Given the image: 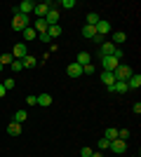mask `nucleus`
<instances>
[{
    "label": "nucleus",
    "mask_w": 141,
    "mask_h": 157,
    "mask_svg": "<svg viewBox=\"0 0 141 157\" xmlns=\"http://www.w3.org/2000/svg\"><path fill=\"white\" fill-rule=\"evenodd\" d=\"M31 26V19H28V14H19V10H14V17H12V28L14 31H26Z\"/></svg>",
    "instance_id": "1"
},
{
    "label": "nucleus",
    "mask_w": 141,
    "mask_h": 157,
    "mask_svg": "<svg viewBox=\"0 0 141 157\" xmlns=\"http://www.w3.org/2000/svg\"><path fill=\"white\" fill-rule=\"evenodd\" d=\"M132 68H129V66H125V63H120L118 66V68H115L113 71V75H115V82H127L129 78H132Z\"/></svg>",
    "instance_id": "2"
},
{
    "label": "nucleus",
    "mask_w": 141,
    "mask_h": 157,
    "mask_svg": "<svg viewBox=\"0 0 141 157\" xmlns=\"http://www.w3.org/2000/svg\"><path fill=\"white\" fill-rule=\"evenodd\" d=\"M14 56V59H19V61H24L28 56V45H24V42H17V45L12 47V52H10Z\"/></svg>",
    "instance_id": "3"
},
{
    "label": "nucleus",
    "mask_w": 141,
    "mask_h": 157,
    "mask_svg": "<svg viewBox=\"0 0 141 157\" xmlns=\"http://www.w3.org/2000/svg\"><path fill=\"white\" fill-rule=\"evenodd\" d=\"M99 61H101V66H104V71H108V73H113L115 68L120 66L115 56H99Z\"/></svg>",
    "instance_id": "4"
},
{
    "label": "nucleus",
    "mask_w": 141,
    "mask_h": 157,
    "mask_svg": "<svg viewBox=\"0 0 141 157\" xmlns=\"http://www.w3.org/2000/svg\"><path fill=\"white\" fill-rule=\"evenodd\" d=\"M108 148H111V152H113V155H122V152L127 150V141L115 138V141H111V145H108Z\"/></svg>",
    "instance_id": "5"
},
{
    "label": "nucleus",
    "mask_w": 141,
    "mask_h": 157,
    "mask_svg": "<svg viewBox=\"0 0 141 157\" xmlns=\"http://www.w3.org/2000/svg\"><path fill=\"white\" fill-rule=\"evenodd\" d=\"M49 10H52V5H49V2H38V5L33 7V14L38 17V19H45V14L49 12Z\"/></svg>",
    "instance_id": "6"
},
{
    "label": "nucleus",
    "mask_w": 141,
    "mask_h": 157,
    "mask_svg": "<svg viewBox=\"0 0 141 157\" xmlns=\"http://www.w3.org/2000/svg\"><path fill=\"white\" fill-rule=\"evenodd\" d=\"M94 28H96V35H101V38L113 31V28H111V21H106V19H99V24H96Z\"/></svg>",
    "instance_id": "7"
},
{
    "label": "nucleus",
    "mask_w": 141,
    "mask_h": 157,
    "mask_svg": "<svg viewBox=\"0 0 141 157\" xmlns=\"http://www.w3.org/2000/svg\"><path fill=\"white\" fill-rule=\"evenodd\" d=\"M66 75H68V78H80V75H82V66L80 63H68Z\"/></svg>",
    "instance_id": "8"
},
{
    "label": "nucleus",
    "mask_w": 141,
    "mask_h": 157,
    "mask_svg": "<svg viewBox=\"0 0 141 157\" xmlns=\"http://www.w3.org/2000/svg\"><path fill=\"white\" fill-rule=\"evenodd\" d=\"M45 21H47V26H59V12H57V10H49V12L45 14Z\"/></svg>",
    "instance_id": "9"
},
{
    "label": "nucleus",
    "mask_w": 141,
    "mask_h": 157,
    "mask_svg": "<svg viewBox=\"0 0 141 157\" xmlns=\"http://www.w3.org/2000/svg\"><path fill=\"white\" fill-rule=\"evenodd\" d=\"M127 82H115L113 87H108V94H127Z\"/></svg>",
    "instance_id": "10"
},
{
    "label": "nucleus",
    "mask_w": 141,
    "mask_h": 157,
    "mask_svg": "<svg viewBox=\"0 0 141 157\" xmlns=\"http://www.w3.org/2000/svg\"><path fill=\"white\" fill-rule=\"evenodd\" d=\"M141 87V75L139 73H132V78L127 80V89H139Z\"/></svg>",
    "instance_id": "11"
},
{
    "label": "nucleus",
    "mask_w": 141,
    "mask_h": 157,
    "mask_svg": "<svg viewBox=\"0 0 141 157\" xmlns=\"http://www.w3.org/2000/svg\"><path fill=\"white\" fill-rule=\"evenodd\" d=\"M101 82H104L106 89H108V87L115 85V75H113V73H108V71H104V73H101Z\"/></svg>",
    "instance_id": "12"
},
{
    "label": "nucleus",
    "mask_w": 141,
    "mask_h": 157,
    "mask_svg": "<svg viewBox=\"0 0 141 157\" xmlns=\"http://www.w3.org/2000/svg\"><path fill=\"white\" fill-rule=\"evenodd\" d=\"M33 7H35L33 0H24V2L19 5V14H31V12H33Z\"/></svg>",
    "instance_id": "13"
},
{
    "label": "nucleus",
    "mask_w": 141,
    "mask_h": 157,
    "mask_svg": "<svg viewBox=\"0 0 141 157\" xmlns=\"http://www.w3.org/2000/svg\"><path fill=\"white\" fill-rule=\"evenodd\" d=\"M125 40H127V33H122V31H113V38H111V42H113L115 47L122 45Z\"/></svg>",
    "instance_id": "14"
},
{
    "label": "nucleus",
    "mask_w": 141,
    "mask_h": 157,
    "mask_svg": "<svg viewBox=\"0 0 141 157\" xmlns=\"http://www.w3.org/2000/svg\"><path fill=\"white\" fill-rule=\"evenodd\" d=\"M82 38H87V40H94V38H96V28H94V26H87V24H85V26H82Z\"/></svg>",
    "instance_id": "15"
},
{
    "label": "nucleus",
    "mask_w": 141,
    "mask_h": 157,
    "mask_svg": "<svg viewBox=\"0 0 141 157\" xmlns=\"http://www.w3.org/2000/svg\"><path fill=\"white\" fill-rule=\"evenodd\" d=\"M7 134H10V136H19L21 134V124L19 122H10V124H7Z\"/></svg>",
    "instance_id": "16"
},
{
    "label": "nucleus",
    "mask_w": 141,
    "mask_h": 157,
    "mask_svg": "<svg viewBox=\"0 0 141 157\" xmlns=\"http://www.w3.org/2000/svg\"><path fill=\"white\" fill-rule=\"evenodd\" d=\"M35 98H38V105H42V108L52 105V96L49 94H40V96H35Z\"/></svg>",
    "instance_id": "17"
},
{
    "label": "nucleus",
    "mask_w": 141,
    "mask_h": 157,
    "mask_svg": "<svg viewBox=\"0 0 141 157\" xmlns=\"http://www.w3.org/2000/svg\"><path fill=\"white\" fill-rule=\"evenodd\" d=\"M21 33H24V40H26V42H33V40L38 38V33H35V31H33L31 26H28L26 31H21Z\"/></svg>",
    "instance_id": "18"
},
{
    "label": "nucleus",
    "mask_w": 141,
    "mask_h": 157,
    "mask_svg": "<svg viewBox=\"0 0 141 157\" xmlns=\"http://www.w3.org/2000/svg\"><path fill=\"white\" fill-rule=\"evenodd\" d=\"M89 61H92L89 52H80V54H78V61H75V63H80V66H87Z\"/></svg>",
    "instance_id": "19"
},
{
    "label": "nucleus",
    "mask_w": 141,
    "mask_h": 157,
    "mask_svg": "<svg viewBox=\"0 0 141 157\" xmlns=\"http://www.w3.org/2000/svg\"><path fill=\"white\" fill-rule=\"evenodd\" d=\"M104 138H108V141H115V138H118V129H115V127H108V129L104 131Z\"/></svg>",
    "instance_id": "20"
},
{
    "label": "nucleus",
    "mask_w": 141,
    "mask_h": 157,
    "mask_svg": "<svg viewBox=\"0 0 141 157\" xmlns=\"http://www.w3.org/2000/svg\"><path fill=\"white\" fill-rule=\"evenodd\" d=\"M26 120H28L26 110H17V113H14V122H19V124H24Z\"/></svg>",
    "instance_id": "21"
},
{
    "label": "nucleus",
    "mask_w": 141,
    "mask_h": 157,
    "mask_svg": "<svg viewBox=\"0 0 141 157\" xmlns=\"http://www.w3.org/2000/svg\"><path fill=\"white\" fill-rule=\"evenodd\" d=\"M47 35H49V38H59V35H61V26H49V28H47Z\"/></svg>",
    "instance_id": "22"
},
{
    "label": "nucleus",
    "mask_w": 141,
    "mask_h": 157,
    "mask_svg": "<svg viewBox=\"0 0 141 157\" xmlns=\"http://www.w3.org/2000/svg\"><path fill=\"white\" fill-rule=\"evenodd\" d=\"M35 66H38V59H35V56H31V54H28L26 59H24V68H35Z\"/></svg>",
    "instance_id": "23"
},
{
    "label": "nucleus",
    "mask_w": 141,
    "mask_h": 157,
    "mask_svg": "<svg viewBox=\"0 0 141 157\" xmlns=\"http://www.w3.org/2000/svg\"><path fill=\"white\" fill-rule=\"evenodd\" d=\"M96 24H99V14H96V12H89L87 14V26H96Z\"/></svg>",
    "instance_id": "24"
},
{
    "label": "nucleus",
    "mask_w": 141,
    "mask_h": 157,
    "mask_svg": "<svg viewBox=\"0 0 141 157\" xmlns=\"http://www.w3.org/2000/svg\"><path fill=\"white\" fill-rule=\"evenodd\" d=\"M10 66H12V71H14V73L24 71V61H19V59H14V61H12V63H10Z\"/></svg>",
    "instance_id": "25"
},
{
    "label": "nucleus",
    "mask_w": 141,
    "mask_h": 157,
    "mask_svg": "<svg viewBox=\"0 0 141 157\" xmlns=\"http://www.w3.org/2000/svg\"><path fill=\"white\" fill-rule=\"evenodd\" d=\"M12 61H14V56H12V54H10V52L0 56V63H2V66H5V63H12Z\"/></svg>",
    "instance_id": "26"
},
{
    "label": "nucleus",
    "mask_w": 141,
    "mask_h": 157,
    "mask_svg": "<svg viewBox=\"0 0 141 157\" xmlns=\"http://www.w3.org/2000/svg\"><path fill=\"white\" fill-rule=\"evenodd\" d=\"M14 85H17V80H12V78H7L5 82H2V87H5L7 92H10V89H14Z\"/></svg>",
    "instance_id": "27"
},
{
    "label": "nucleus",
    "mask_w": 141,
    "mask_h": 157,
    "mask_svg": "<svg viewBox=\"0 0 141 157\" xmlns=\"http://www.w3.org/2000/svg\"><path fill=\"white\" fill-rule=\"evenodd\" d=\"M108 145H111V141H108V138H99V150H101V152L108 150Z\"/></svg>",
    "instance_id": "28"
},
{
    "label": "nucleus",
    "mask_w": 141,
    "mask_h": 157,
    "mask_svg": "<svg viewBox=\"0 0 141 157\" xmlns=\"http://www.w3.org/2000/svg\"><path fill=\"white\" fill-rule=\"evenodd\" d=\"M94 71H96V68H94V63L82 66V73H85V75H94Z\"/></svg>",
    "instance_id": "29"
},
{
    "label": "nucleus",
    "mask_w": 141,
    "mask_h": 157,
    "mask_svg": "<svg viewBox=\"0 0 141 157\" xmlns=\"http://www.w3.org/2000/svg\"><path fill=\"white\" fill-rule=\"evenodd\" d=\"M61 7H64V10H73V7H75V0H61Z\"/></svg>",
    "instance_id": "30"
},
{
    "label": "nucleus",
    "mask_w": 141,
    "mask_h": 157,
    "mask_svg": "<svg viewBox=\"0 0 141 157\" xmlns=\"http://www.w3.org/2000/svg\"><path fill=\"white\" fill-rule=\"evenodd\" d=\"M118 138H120V141H127L129 138V129H120L118 131Z\"/></svg>",
    "instance_id": "31"
},
{
    "label": "nucleus",
    "mask_w": 141,
    "mask_h": 157,
    "mask_svg": "<svg viewBox=\"0 0 141 157\" xmlns=\"http://www.w3.org/2000/svg\"><path fill=\"white\" fill-rule=\"evenodd\" d=\"M38 40H40V42H45V45H49V42H52V38H49L47 33H40V35H38Z\"/></svg>",
    "instance_id": "32"
},
{
    "label": "nucleus",
    "mask_w": 141,
    "mask_h": 157,
    "mask_svg": "<svg viewBox=\"0 0 141 157\" xmlns=\"http://www.w3.org/2000/svg\"><path fill=\"white\" fill-rule=\"evenodd\" d=\"M92 148H87V145H85V148H80V157H89V155H92Z\"/></svg>",
    "instance_id": "33"
},
{
    "label": "nucleus",
    "mask_w": 141,
    "mask_h": 157,
    "mask_svg": "<svg viewBox=\"0 0 141 157\" xmlns=\"http://www.w3.org/2000/svg\"><path fill=\"white\" fill-rule=\"evenodd\" d=\"M26 103L28 105H38V98H35V96H26Z\"/></svg>",
    "instance_id": "34"
},
{
    "label": "nucleus",
    "mask_w": 141,
    "mask_h": 157,
    "mask_svg": "<svg viewBox=\"0 0 141 157\" xmlns=\"http://www.w3.org/2000/svg\"><path fill=\"white\" fill-rule=\"evenodd\" d=\"M113 56H115V59H118V61L122 59V49H120V47H115V52H113Z\"/></svg>",
    "instance_id": "35"
},
{
    "label": "nucleus",
    "mask_w": 141,
    "mask_h": 157,
    "mask_svg": "<svg viewBox=\"0 0 141 157\" xmlns=\"http://www.w3.org/2000/svg\"><path fill=\"white\" fill-rule=\"evenodd\" d=\"M132 110H134V115H139V113H141V103H134V105H132Z\"/></svg>",
    "instance_id": "36"
},
{
    "label": "nucleus",
    "mask_w": 141,
    "mask_h": 157,
    "mask_svg": "<svg viewBox=\"0 0 141 157\" xmlns=\"http://www.w3.org/2000/svg\"><path fill=\"white\" fill-rule=\"evenodd\" d=\"M5 94H7V89L2 87V82H0V98H5Z\"/></svg>",
    "instance_id": "37"
},
{
    "label": "nucleus",
    "mask_w": 141,
    "mask_h": 157,
    "mask_svg": "<svg viewBox=\"0 0 141 157\" xmlns=\"http://www.w3.org/2000/svg\"><path fill=\"white\" fill-rule=\"evenodd\" d=\"M89 157H104V155H101V150H94V152H92Z\"/></svg>",
    "instance_id": "38"
},
{
    "label": "nucleus",
    "mask_w": 141,
    "mask_h": 157,
    "mask_svg": "<svg viewBox=\"0 0 141 157\" xmlns=\"http://www.w3.org/2000/svg\"><path fill=\"white\" fill-rule=\"evenodd\" d=\"M2 68H5V66H2V63H0V73H2Z\"/></svg>",
    "instance_id": "39"
}]
</instances>
